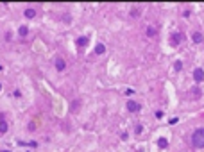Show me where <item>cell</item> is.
Wrapping results in <instances>:
<instances>
[{"label": "cell", "mask_w": 204, "mask_h": 152, "mask_svg": "<svg viewBox=\"0 0 204 152\" xmlns=\"http://www.w3.org/2000/svg\"><path fill=\"white\" fill-rule=\"evenodd\" d=\"M192 145H193V149H204V127H199V129L193 131Z\"/></svg>", "instance_id": "6da1fadb"}, {"label": "cell", "mask_w": 204, "mask_h": 152, "mask_svg": "<svg viewBox=\"0 0 204 152\" xmlns=\"http://www.w3.org/2000/svg\"><path fill=\"white\" fill-rule=\"evenodd\" d=\"M125 109H127L129 113H138V111L142 109V104H140L138 100H134V98H129V100L125 102Z\"/></svg>", "instance_id": "7a4b0ae2"}, {"label": "cell", "mask_w": 204, "mask_h": 152, "mask_svg": "<svg viewBox=\"0 0 204 152\" xmlns=\"http://www.w3.org/2000/svg\"><path fill=\"white\" fill-rule=\"evenodd\" d=\"M183 41H184L183 32H172V34H170V45H172V47H177V45H181Z\"/></svg>", "instance_id": "3957f363"}, {"label": "cell", "mask_w": 204, "mask_h": 152, "mask_svg": "<svg viewBox=\"0 0 204 152\" xmlns=\"http://www.w3.org/2000/svg\"><path fill=\"white\" fill-rule=\"evenodd\" d=\"M54 66H56V70H58V72H64V70H66V61H64L63 57H56Z\"/></svg>", "instance_id": "277c9868"}, {"label": "cell", "mask_w": 204, "mask_h": 152, "mask_svg": "<svg viewBox=\"0 0 204 152\" xmlns=\"http://www.w3.org/2000/svg\"><path fill=\"white\" fill-rule=\"evenodd\" d=\"M192 41H193L195 45H201L204 41V34L201 31H193V32H192Z\"/></svg>", "instance_id": "5b68a950"}, {"label": "cell", "mask_w": 204, "mask_h": 152, "mask_svg": "<svg viewBox=\"0 0 204 152\" xmlns=\"http://www.w3.org/2000/svg\"><path fill=\"white\" fill-rule=\"evenodd\" d=\"M202 81H204V70L202 68H195V70H193V82L199 84V82H202Z\"/></svg>", "instance_id": "8992f818"}, {"label": "cell", "mask_w": 204, "mask_h": 152, "mask_svg": "<svg viewBox=\"0 0 204 152\" xmlns=\"http://www.w3.org/2000/svg\"><path fill=\"white\" fill-rule=\"evenodd\" d=\"M36 15H38V13H36V9H34V7H27V9H23V16H25L27 20L36 18Z\"/></svg>", "instance_id": "52a82bcc"}, {"label": "cell", "mask_w": 204, "mask_h": 152, "mask_svg": "<svg viewBox=\"0 0 204 152\" xmlns=\"http://www.w3.org/2000/svg\"><path fill=\"white\" fill-rule=\"evenodd\" d=\"M106 50H107V48H106L104 43H97L95 48H93V54H95V56H102V54H106Z\"/></svg>", "instance_id": "ba28073f"}, {"label": "cell", "mask_w": 204, "mask_h": 152, "mask_svg": "<svg viewBox=\"0 0 204 152\" xmlns=\"http://www.w3.org/2000/svg\"><path fill=\"white\" fill-rule=\"evenodd\" d=\"M88 41H90V38H88V36H79V38L75 39V45H77L79 48H84V47L88 45Z\"/></svg>", "instance_id": "9c48e42d"}, {"label": "cell", "mask_w": 204, "mask_h": 152, "mask_svg": "<svg viewBox=\"0 0 204 152\" xmlns=\"http://www.w3.org/2000/svg\"><path fill=\"white\" fill-rule=\"evenodd\" d=\"M7 129H9V125H7V122H5V116L0 114V134H5Z\"/></svg>", "instance_id": "30bf717a"}, {"label": "cell", "mask_w": 204, "mask_h": 152, "mask_svg": "<svg viewBox=\"0 0 204 152\" xmlns=\"http://www.w3.org/2000/svg\"><path fill=\"white\" fill-rule=\"evenodd\" d=\"M18 36H20L21 39L29 36V27H27V25H20V27H18Z\"/></svg>", "instance_id": "8fae6325"}, {"label": "cell", "mask_w": 204, "mask_h": 152, "mask_svg": "<svg viewBox=\"0 0 204 152\" xmlns=\"http://www.w3.org/2000/svg\"><path fill=\"white\" fill-rule=\"evenodd\" d=\"M145 34H147L149 38H156V36H158V29H156V27H152V25H149V27H147V31H145Z\"/></svg>", "instance_id": "7c38bea8"}, {"label": "cell", "mask_w": 204, "mask_h": 152, "mask_svg": "<svg viewBox=\"0 0 204 152\" xmlns=\"http://www.w3.org/2000/svg\"><path fill=\"white\" fill-rule=\"evenodd\" d=\"M142 15V9L140 7H131V11H129V16L131 18H138Z\"/></svg>", "instance_id": "4fadbf2b"}, {"label": "cell", "mask_w": 204, "mask_h": 152, "mask_svg": "<svg viewBox=\"0 0 204 152\" xmlns=\"http://www.w3.org/2000/svg\"><path fill=\"white\" fill-rule=\"evenodd\" d=\"M158 147H160V149H166V147H168V140H166V138H160V140H158Z\"/></svg>", "instance_id": "5bb4252c"}, {"label": "cell", "mask_w": 204, "mask_h": 152, "mask_svg": "<svg viewBox=\"0 0 204 152\" xmlns=\"http://www.w3.org/2000/svg\"><path fill=\"white\" fill-rule=\"evenodd\" d=\"M183 70V61H176L174 63V72H181Z\"/></svg>", "instance_id": "9a60e30c"}, {"label": "cell", "mask_w": 204, "mask_h": 152, "mask_svg": "<svg viewBox=\"0 0 204 152\" xmlns=\"http://www.w3.org/2000/svg\"><path fill=\"white\" fill-rule=\"evenodd\" d=\"M27 131L34 133V131H36V124H34V122H29V125H27Z\"/></svg>", "instance_id": "2e32d148"}, {"label": "cell", "mask_w": 204, "mask_h": 152, "mask_svg": "<svg viewBox=\"0 0 204 152\" xmlns=\"http://www.w3.org/2000/svg\"><path fill=\"white\" fill-rule=\"evenodd\" d=\"M190 15H192V9H190V7H186V9L183 11V16H184V18H188Z\"/></svg>", "instance_id": "e0dca14e"}, {"label": "cell", "mask_w": 204, "mask_h": 152, "mask_svg": "<svg viewBox=\"0 0 204 152\" xmlns=\"http://www.w3.org/2000/svg\"><path fill=\"white\" fill-rule=\"evenodd\" d=\"M156 118H163V111H156Z\"/></svg>", "instance_id": "ac0fdd59"}, {"label": "cell", "mask_w": 204, "mask_h": 152, "mask_svg": "<svg viewBox=\"0 0 204 152\" xmlns=\"http://www.w3.org/2000/svg\"><path fill=\"white\" fill-rule=\"evenodd\" d=\"M142 131H143V129H142V125H136V134H140Z\"/></svg>", "instance_id": "d6986e66"}, {"label": "cell", "mask_w": 204, "mask_h": 152, "mask_svg": "<svg viewBox=\"0 0 204 152\" xmlns=\"http://www.w3.org/2000/svg\"><path fill=\"white\" fill-rule=\"evenodd\" d=\"M0 91H2V82H0Z\"/></svg>", "instance_id": "ffe728a7"}]
</instances>
